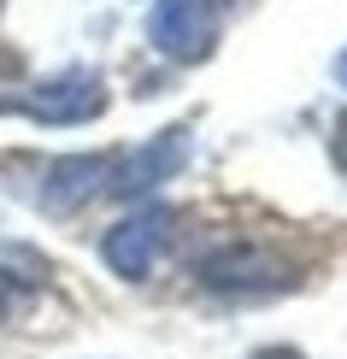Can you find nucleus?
<instances>
[{
  "instance_id": "f257e3e1",
  "label": "nucleus",
  "mask_w": 347,
  "mask_h": 359,
  "mask_svg": "<svg viewBox=\"0 0 347 359\" xmlns=\"http://www.w3.org/2000/svg\"><path fill=\"white\" fill-rule=\"evenodd\" d=\"M194 277L212 294H271V289H289L294 283V265L283 253L259 248V242H230V248L200 253L194 259Z\"/></svg>"
},
{
  "instance_id": "f03ea898",
  "label": "nucleus",
  "mask_w": 347,
  "mask_h": 359,
  "mask_svg": "<svg viewBox=\"0 0 347 359\" xmlns=\"http://www.w3.org/2000/svg\"><path fill=\"white\" fill-rule=\"evenodd\" d=\"M18 112H29L36 124H88V118L107 112V77L88 65L53 71V77H41L36 88L18 95Z\"/></svg>"
},
{
  "instance_id": "7ed1b4c3",
  "label": "nucleus",
  "mask_w": 347,
  "mask_h": 359,
  "mask_svg": "<svg viewBox=\"0 0 347 359\" xmlns=\"http://www.w3.org/2000/svg\"><path fill=\"white\" fill-rule=\"evenodd\" d=\"M147 41L165 59H177V65H200L218 48V6L212 0H154Z\"/></svg>"
},
{
  "instance_id": "20e7f679",
  "label": "nucleus",
  "mask_w": 347,
  "mask_h": 359,
  "mask_svg": "<svg viewBox=\"0 0 347 359\" xmlns=\"http://www.w3.org/2000/svg\"><path fill=\"white\" fill-rule=\"evenodd\" d=\"M171 224H177L171 206H142L135 218H124V224H112V230H107V242H100V259H107L118 277L142 283V277L159 265L165 242H171Z\"/></svg>"
},
{
  "instance_id": "39448f33",
  "label": "nucleus",
  "mask_w": 347,
  "mask_h": 359,
  "mask_svg": "<svg viewBox=\"0 0 347 359\" xmlns=\"http://www.w3.org/2000/svg\"><path fill=\"white\" fill-rule=\"evenodd\" d=\"M183 165H189V124H171V130H159V136H147L135 154L118 159V171H112V189H107V194H124V201H135V194L171 183Z\"/></svg>"
},
{
  "instance_id": "423d86ee",
  "label": "nucleus",
  "mask_w": 347,
  "mask_h": 359,
  "mask_svg": "<svg viewBox=\"0 0 347 359\" xmlns=\"http://www.w3.org/2000/svg\"><path fill=\"white\" fill-rule=\"evenodd\" d=\"M112 171H118V154H65V159H53L48 177H41V212L65 218L77 206H88L95 194L112 189Z\"/></svg>"
},
{
  "instance_id": "0eeeda50",
  "label": "nucleus",
  "mask_w": 347,
  "mask_h": 359,
  "mask_svg": "<svg viewBox=\"0 0 347 359\" xmlns=\"http://www.w3.org/2000/svg\"><path fill=\"white\" fill-rule=\"evenodd\" d=\"M329 154H336V165L347 171V112H341V124H336V136H329Z\"/></svg>"
},
{
  "instance_id": "6e6552de",
  "label": "nucleus",
  "mask_w": 347,
  "mask_h": 359,
  "mask_svg": "<svg viewBox=\"0 0 347 359\" xmlns=\"http://www.w3.org/2000/svg\"><path fill=\"white\" fill-rule=\"evenodd\" d=\"M247 359H306L300 348H259V353H247Z\"/></svg>"
},
{
  "instance_id": "1a4fd4ad",
  "label": "nucleus",
  "mask_w": 347,
  "mask_h": 359,
  "mask_svg": "<svg viewBox=\"0 0 347 359\" xmlns=\"http://www.w3.org/2000/svg\"><path fill=\"white\" fill-rule=\"evenodd\" d=\"M336 83H341V88H347V48H341V53H336Z\"/></svg>"
}]
</instances>
